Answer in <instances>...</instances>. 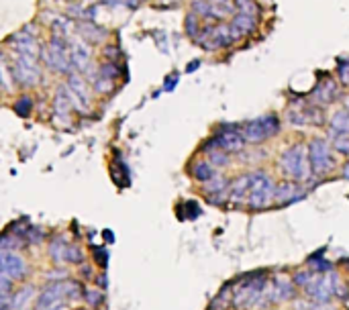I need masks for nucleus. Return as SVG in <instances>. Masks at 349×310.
<instances>
[{"mask_svg":"<svg viewBox=\"0 0 349 310\" xmlns=\"http://www.w3.org/2000/svg\"><path fill=\"white\" fill-rule=\"evenodd\" d=\"M262 123H264V129L268 133V137H276L280 133V121L276 115H266L262 117Z\"/></svg>","mask_w":349,"mask_h":310,"instance_id":"obj_33","label":"nucleus"},{"mask_svg":"<svg viewBox=\"0 0 349 310\" xmlns=\"http://www.w3.org/2000/svg\"><path fill=\"white\" fill-rule=\"evenodd\" d=\"M217 172H215V168L209 164V162H196L194 166H192V176H194V180H198V182H209L213 176H215Z\"/></svg>","mask_w":349,"mask_h":310,"instance_id":"obj_24","label":"nucleus"},{"mask_svg":"<svg viewBox=\"0 0 349 310\" xmlns=\"http://www.w3.org/2000/svg\"><path fill=\"white\" fill-rule=\"evenodd\" d=\"M41 58L45 62V66L56 72V74H64V76H70L74 74V64H72V58H70V49L68 51H56L52 47H45L41 51Z\"/></svg>","mask_w":349,"mask_h":310,"instance_id":"obj_7","label":"nucleus"},{"mask_svg":"<svg viewBox=\"0 0 349 310\" xmlns=\"http://www.w3.org/2000/svg\"><path fill=\"white\" fill-rule=\"evenodd\" d=\"M274 194H276V182L270 174L266 172H254L252 174V188H249V196H247V204L249 209H268L274 202Z\"/></svg>","mask_w":349,"mask_h":310,"instance_id":"obj_3","label":"nucleus"},{"mask_svg":"<svg viewBox=\"0 0 349 310\" xmlns=\"http://www.w3.org/2000/svg\"><path fill=\"white\" fill-rule=\"evenodd\" d=\"M266 284H268V274L266 272H256L252 276H247L243 280H239L237 288L233 290V298H231V304L235 308H252V306H258L264 290H266Z\"/></svg>","mask_w":349,"mask_h":310,"instance_id":"obj_1","label":"nucleus"},{"mask_svg":"<svg viewBox=\"0 0 349 310\" xmlns=\"http://www.w3.org/2000/svg\"><path fill=\"white\" fill-rule=\"evenodd\" d=\"M311 278H313L311 272H296L294 278H292V282H294V286H298V288H307L309 282H311Z\"/></svg>","mask_w":349,"mask_h":310,"instance_id":"obj_41","label":"nucleus"},{"mask_svg":"<svg viewBox=\"0 0 349 310\" xmlns=\"http://www.w3.org/2000/svg\"><path fill=\"white\" fill-rule=\"evenodd\" d=\"M296 298V286L288 276H276L272 282V300L274 302H290Z\"/></svg>","mask_w":349,"mask_h":310,"instance_id":"obj_12","label":"nucleus"},{"mask_svg":"<svg viewBox=\"0 0 349 310\" xmlns=\"http://www.w3.org/2000/svg\"><path fill=\"white\" fill-rule=\"evenodd\" d=\"M66 249H68V241L64 237H56L52 241V245H49V255L54 257L56 262H64V257H66Z\"/></svg>","mask_w":349,"mask_h":310,"instance_id":"obj_27","label":"nucleus"},{"mask_svg":"<svg viewBox=\"0 0 349 310\" xmlns=\"http://www.w3.org/2000/svg\"><path fill=\"white\" fill-rule=\"evenodd\" d=\"M0 88H5L7 92L13 90V72L11 66H7L3 60H0Z\"/></svg>","mask_w":349,"mask_h":310,"instance_id":"obj_32","label":"nucleus"},{"mask_svg":"<svg viewBox=\"0 0 349 310\" xmlns=\"http://www.w3.org/2000/svg\"><path fill=\"white\" fill-rule=\"evenodd\" d=\"M0 272H5L11 280H21L27 276L29 266L23 255L15 251H0Z\"/></svg>","mask_w":349,"mask_h":310,"instance_id":"obj_8","label":"nucleus"},{"mask_svg":"<svg viewBox=\"0 0 349 310\" xmlns=\"http://www.w3.org/2000/svg\"><path fill=\"white\" fill-rule=\"evenodd\" d=\"M176 82H178V76H176V74L168 76V78H166V86H164V90H166V92H172V90L176 88Z\"/></svg>","mask_w":349,"mask_h":310,"instance_id":"obj_46","label":"nucleus"},{"mask_svg":"<svg viewBox=\"0 0 349 310\" xmlns=\"http://www.w3.org/2000/svg\"><path fill=\"white\" fill-rule=\"evenodd\" d=\"M198 68H201V62H198V60H194V62H190V64H188L186 72H194V70H198Z\"/></svg>","mask_w":349,"mask_h":310,"instance_id":"obj_48","label":"nucleus"},{"mask_svg":"<svg viewBox=\"0 0 349 310\" xmlns=\"http://www.w3.org/2000/svg\"><path fill=\"white\" fill-rule=\"evenodd\" d=\"M337 74H339V80H341V84H345V86H349V62H341L339 64V68H337Z\"/></svg>","mask_w":349,"mask_h":310,"instance_id":"obj_43","label":"nucleus"},{"mask_svg":"<svg viewBox=\"0 0 349 310\" xmlns=\"http://www.w3.org/2000/svg\"><path fill=\"white\" fill-rule=\"evenodd\" d=\"M339 90H337V82L333 78H327L323 82H319L313 90V98L315 102H321V105H329V102L337 100Z\"/></svg>","mask_w":349,"mask_h":310,"instance_id":"obj_16","label":"nucleus"},{"mask_svg":"<svg viewBox=\"0 0 349 310\" xmlns=\"http://www.w3.org/2000/svg\"><path fill=\"white\" fill-rule=\"evenodd\" d=\"M280 170L298 180V182H307L311 180L313 172H311V164H309V155H307V149L303 145H292L288 147L282 158H280Z\"/></svg>","mask_w":349,"mask_h":310,"instance_id":"obj_2","label":"nucleus"},{"mask_svg":"<svg viewBox=\"0 0 349 310\" xmlns=\"http://www.w3.org/2000/svg\"><path fill=\"white\" fill-rule=\"evenodd\" d=\"M0 310H11V296L0 294Z\"/></svg>","mask_w":349,"mask_h":310,"instance_id":"obj_47","label":"nucleus"},{"mask_svg":"<svg viewBox=\"0 0 349 310\" xmlns=\"http://www.w3.org/2000/svg\"><path fill=\"white\" fill-rule=\"evenodd\" d=\"M49 29H52V37H62L70 41V35L76 29V23L70 17H54L49 21Z\"/></svg>","mask_w":349,"mask_h":310,"instance_id":"obj_19","label":"nucleus"},{"mask_svg":"<svg viewBox=\"0 0 349 310\" xmlns=\"http://www.w3.org/2000/svg\"><path fill=\"white\" fill-rule=\"evenodd\" d=\"M307 155H309L313 176H325L327 172H331L333 158H331V147L325 139H313L307 149Z\"/></svg>","mask_w":349,"mask_h":310,"instance_id":"obj_5","label":"nucleus"},{"mask_svg":"<svg viewBox=\"0 0 349 310\" xmlns=\"http://www.w3.org/2000/svg\"><path fill=\"white\" fill-rule=\"evenodd\" d=\"M76 29L80 31L78 35H80L86 43H90V45L103 43V41L109 37V31H107L105 27H98L94 21H80V23H76Z\"/></svg>","mask_w":349,"mask_h":310,"instance_id":"obj_13","label":"nucleus"},{"mask_svg":"<svg viewBox=\"0 0 349 310\" xmlns=\"http://www.w3.org/2000/svg\"><path fill=\"white\" fill-rule=\"evenodd\" d=\"M64 262H70V264H84V251H82V247H78V245H68Z\"/></svg>","mask_w":349,"mask_h":310,"instance_id":"obj_34","label":"nucleus"},{"mask_svg":"<svg viewBox=\"0 0 349 310\" xmlns=\"http://www.w3.org/2000/svg\"><path fill=\"white\" fill-rule=\"evenodd\" d=\"M33 111V100L29 96H21L17 102H15V113L19 117H29Z\"/></svg>","mask_w":349,"mask_h":310,"instance_id":"obj_35","label":"nucleus"},{"mask_svg":"<svg viewBox=\"0 0 349 310\" xmlns=\"http://www.w3.org/2000/svg\"><path fill=\"white\" fill-rule=\"evenodd\" d=\"M313 310H337V308H333V306H329V304H317Z\"/></svg>","mask_w":349,"mask_h":310,"instance_id":"obj_50","label":"nucleus"},{"mask_svg":"<svg viewBox=\"0 0 349 310\" xmlns=\"http://www.w3.org/2000/svg\"><path fill=\"white\" fill-rule=\"evenodd\" d=\"M305 111V119H307V125H323L325 123V113L323 109H319L317 105H311Z\"/></svg>","mask_w":349,"mask_h":310,"instance_id":"obj_29","label":"nucleus"},{"mask_svg":"<svg viewBox=\"0 0 349 310\" xmlns=\"http://www.w3.org/2000/svg\"><path fill=\"white\" fill-rule=\"evenodd\" d=\"M168 3H172V0H168ZM174 3H178V0H174Z\"/></svg>","mask_w":349,"mask_h":310,"instance_id":"obj_52","label":"nucleus"},{"mask_svg":"<svg viewBox=\"0 0 349 310\" xmlns=\"http://www.w3.org/2000/svg\"><path fill=\"white\" fill-rule=\"evenodd\" d=\"M103 56H105L109 62H117V64H119V60L123 58V51H121L119 45H107V47L103 49Z\"/></svg>","mask_w":349,"mask_h":310,"instance_id":"obj_40","label":"nucleus"},{"mask_svg":"<svg viewBox=\"0 0 349 310\" xmlns=\"http://www.w3.org/2000/svg\"><path fill=\"white\" fill-rule=\"evenodd\" d=\"M231 27H235L239 31V35H247V33H254L256 27H258V19L256 17H247V15H241V13H235L233 19H231Z\"/></svg>","mask_w":349,"mask_h":310,"instance_id":"obj_20","label":"nucleus"},{"mask_svg":"<svg viewBox=\"0 0 349 310\" xmlns=\"http://www.w3.org/2000/svg\"><path fill=\"white\" fill-rule=\"evenodd\" d=\"M249 188H252V174L239 176L233 184H229V200L233 204H241L249 196Z\"/></svg>","mask_w":349,"mask_h":310,"instance_id":"obj_17","label":"nucleus"},{"mask_svg":"<svg viewBox=\"0 0 349 310\" xmlns=\"http://www.w3.org/2000/svg\"><path fill=\"white\" fill-rule=\"evenodd\" d=\"M209 164H211L213 168H225V166H229V153L223 151V149L211 151V153H209Z\"/></svg>","mask_w":349,"mask_h":310,"instance_id":"obj_31","label":"nucleus"},{"mask_svg":"<svg viewBox=\"0 0 349 310\" xmlns=\"http://www.w3.org/2000/svg\"><path fill=\"white\" fill-rule=\"evenodd\" d=\"M82 284L76 280H66V300H78L82 298Z\"/></svg>","mask_w":349,"mask_h":310,"instance_id":"obj_36","label":"nucleus"},{"mask_svg":"<svg viewBox=\"0 0 349 310\" xmlns=\"http://www.w3.org/2000/svg\"><path fill=\"white\" fill-rule=\"evenodd\" d=\"M313 268H315V272L317 274H327L329 270H331V264L327 262V260H319V262H309Z\"/></svg>","mask_w":349,"mask_h":310,"instance_id":"obj_45","label":"nucleus"},{"mask_svg":"<svg viewBox=\"0 0 349 310\" xmlns=\"http://www.w3.org/2000/svg\"><path fill=\"white\" fill-rule=\"evenodd\" d=\"M70 58H72L74 70L80 74H86L90 70V62H92L90 43H86L82 37H74L70 41Z\"/></svg>","mask_w":349,"mask_h":310,"instance_id":"obj_9","label":"nucleus"},{"mask_svg":"<svg viewBox=\"0 0 349 310\" xmlns=\"http://www.w3.org/2000/svg\"><path fill=\"white\" fill-rule=\"evenodd\" d=\"M13 282L15 280H11L5 272H0V294H9L11 288H13Z\"/></svg>","mask_w":349,"mask_h":310,"instance_id":"obj_44","label":"nucleus"},{"mask_svg":"<svg viewBox=\"0 0 349 310\" xmlns=\"http://www.w3.org/2000/svg\"><path fill=\"white\" fill-rule=\"evenodd\" d=\"M84 298H86V302L90 306H98V304L103 302V290L101 288H88L84 292Z\"/></svg>","mask_w":349,"mask_h":310,"instance_id":"obj_39","label":"nucleus"},{"mask_svg":"<svg viewBox=\"0 0 349 310\" xmlns=\"http://www.w3.org/2000/svg\"><path fill=\"white\" fill-rule=\"evenodd\" d=\"M347 109H349V100H347ZM347 113H349V111H347Z\"/></svg>","mask_w":349,"mask_h":310,"instance_id":"obj_51","label":"nucleus"},{"mask_svg":"<svg viewBox=\"0 0 349 310\" xmlns=\"http://www.w3.org/2000/svg\"><path fill=\"white\" fill-rule=\"evenodd\" d=\"M37 294L35 286H25L21 288L13 298H11V310H25L29 306V302L33 300V296Z\"/></svg>","mask_w":349,"mask_h":310,"instance_id":"obj_21","label":"nucleus"},{"mask_svg":"<svg viewBox=\"0 0 349 310\" xmlns=\"http://www.w3.org/2000/svg\"><path fill=\"white\" fill-rule=\"evenodd\" d=\"M305 198V192L298 190V186L294 182H280L276 184V194H274V200L278 206H286V204H292L296 200Z\"/></svg>","mask_w":349,"mask_h":310,"instance_id":"obj_14","label":"nucleus"},{"mask_svg":"<svg viewBox=\"0 0 349 310\" xmlns=\"http://www.w3.org/2000/svg\"><path fill=\"white\" fill-rule=\"evenodd\" d=\"M331 133L333 135H347L349 133V113L337 111L331 117Z\"/></svg>","mask_w":349,"mask_h":310,"instance_id":"obj_22","label":"nucleus"},{"mask_svg":"<svg viewBox=\"0 0 349 310\" xmlns=\"http://www.w3.org/2000/svg\"><path fill=\"white\" fill-rule=\"evenodd\" d=\"M215 137L219 141V147L223 151H227V153H239L245 147L243 135H241V131H239L237 125H225V127H221V131Z\"/></svg>","mask_w":349,"mask_h":310,"instance_id":"obj_10","label":"nucleus"},{"mask_svg":"<svg viewBox=\"0 0 349 310\" xmlns=\"http://www.w3.org/2000/svg\"><path fill=\"white\" fill-rule=\"evenodd\" d=\"M239 131H241V135H243V141L254 143V145L264 143V141L268 139V133H266V129H264L262 117H260V119H254V121H247Z\"/></svg>","mask_w":349,"mask_h":310,"instance_id":"obj_15","label":"nucleus"},{"mask_svg":"<svg viewBox=\"0 0 349 310\" xmlns=\"http://www.w3.org/2000/svg\"><path fill=\"white\" fill-rule=\"evenodd\" d=\"M70 276H68V270H52V272H47V280H52V282H66Z\"/></svg>","mask_w":349,"mask_h":310,"instance_id":"obj_42","label":"nucleus"},{"mask_svg":"<svg viewBox=\"0 0 349 310\" xmlns=\"http://www.w3.org/2000/svg\"><path fill=\"white\" fill-rule=\"evenodd\" d=\"M184 29H186V35L196 39V35L201 33V17L194 15V13H188L186 21H184Z\"/></svg>","mask_w":349,"mask_h":310,"instance_id":"obj_30","label":"nucleus"},{"mask_svg":"<svg viewBox=\"0 0 349 310\" xmlns=\"http://www.w3.org/2000/svg\"><path fill=\"white\" fill-rule=\"evenodd\" d=\"M72 98H70V90L68 86H60L58 92H56V98H54V113L58 119H68L70 113H72Z\"/></svg>","mask_w":349,"mask_h":310,"instance_id":"obj_18","label":"nucleus"},{"mask_svg":"<svg viewBox=\"0 0 349 310\" xmlns=\"http://www.w3.org/2000/svg\"><path fill=\"white\" fill-rule=\"evenodd\" d=\"M335 282L337 276L335 274H313L307 290V296L311 300H315L317 304H327L331 300V296H335Z\"/></svg>","mask_w":349,"mask_h":310,"instance_id":"obj_6","label":"nucleus"},{"mask_svg":"<svg viewBox=\"0 0 349 310\" xmlns=\"http://www.w3.org/2000/svg\"><path fill=\"white\" fill-rule=\"evenodd\" d=\"M233 7L241 15L256 17L258 19V5H256V0H233Z\"/></svg>","mask_w":349,"mask_h":310,"instance_id":"obj_28","label":"nucleus"},{"mask_svg":"<svg viewBox=\"0 0 349 310\" xmlns=\"http://www.w3.org/2000/svg\"><path fill=\"white\" fill-rule=\"evenodd\" d=\"M333 147L341 155H349V133L347 135H333Z\"/></svg>","mask_w":349,"mask_h":310,"instance_id":"obj_37","label":"nucleus"},{"mask_svg":"<svg viewBox=\"0 0 349 310\" xmlns=\"http://www.w3.org/2000/svg\"><path fill=\"white\" fill-rule=\"evenodd\" d=\"M90 80H92V82H90V84H92V88H94L98 94H111V92L115 90V82H113V80H109V78H105V76H101L98 72H96V74H94Z\"/></svg>","mask_w":349,"mask_h":310,"instance_id":"obj_26","label":"nucleus"},{"mask_svg":"<svg viewBox=\"0 0 349 310\" xmlns=\"http://www.w3.org/2000/svg\"><path fill=\"white\" fill-rule=\"evenodd\" d=\"M205 186V192L211 196V194H221V192H227L229 190V180L225 178V176H221V174H215L209 182H205L203 184Z\"/></svg>","mask_w":349,"mask_h":310,"instance_id":"obj_23","label":"nucleus"},{"mask_svg":"<svg viewBox=\"0 0 349 310\" xmlns=\"http://www.w3.org/2000/svg\"><path fill=\"white\" fill-rule=\"evenodd\" d=\"M341 178L343 180H349V162L343 166V172H341Z\"/></svg>","mask_w":349,"mask_h":310,"instance_id":"obj_49","label":"nucleus"},{"mask_svg":"<svg viewBox=\"0 0 349 310\" xmlns=\"http://www.w3.org/2000/svg\"><path fill=\"white\" fill-rule=\"evenodd\" d=\"M192 13L198 15V17L211 19V5L207 3V0H192Z\"/></svg>","mask_w":349,"mask_h":310,"instance_id":"obj_38","label":"nucleus"},{"mask_svg":"<svg viewBox=\"0 0 349 310\" xmlns=\"http://www.w3.org/2000/svg\"><path fill=\"white\" fill-rule=\"evenodd\" d=\"M96 72L101 76H105V78H109V80H113V82H117L123 76V66L117 64V62H105V64H101V68H98Z\"/></svg>","mask_w":349,"mask_h":310,"instance_id":"obj_25","label":"nucleus"},{"mask_svg":"<svg viewBox=\"0 0 349 310\" xmlns=\"http://www.w3.org/2000/svg\"><path fill=\"white\" fill-rule=\"evenodd\" d=\"M68 3H74V0H68Z\"/></svg>","mask_w":349,"mask_h":310,"instance_id":"obj_53","label":"nucleus"},{"mask_svg":"<svg viewBox=\"0 0 349 310\" xmlns=\"http://www.w3.org/2000/svg\"><path fill=\"white\" fill-rule=\"evenodd\" d=\"M11 72H13V80L25 88L35 86L41 80V68H39L37 60L31 56L15 54V64L11 66Z\"/></svg>","mask_w":349,"mask_h":310,"instance_id":"obj_4","label":"nucleus"},{"mask_svg":"<svg viewBox=\"0 0 349 310\" xmlns=\"http://www.w3.org/2000/svg\"><path fill=\"white\" fill-rule=\"evenodd\" d=\"M68 88L72 90V94L82 102L86 109H90V102H92V90H90V82L84 78V74L74 72L68 76Z\"/></svg>","mask_w":349,"mask_h":310,"instance_id":"obj_11","label":"nucleus"}]
</instances>
